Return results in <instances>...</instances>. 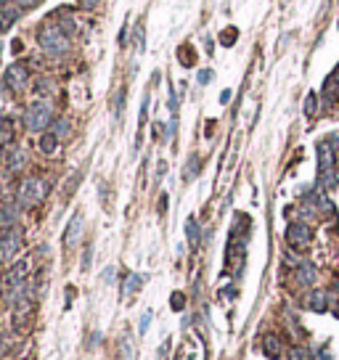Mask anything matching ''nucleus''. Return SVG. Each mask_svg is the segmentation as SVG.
<instances>
[{"instance_id": "obj_1", "label": "nucleus", "mask_w": 339, "mask_h": 360, "mask_svg": "<svg viewBox=\"0 0 339 360\" xmlns=\"http://www.w3.org/2000/svg\"><path fill=\"white\" fill-rule=\"evenodd\" d=\"M40 48L43 53H48L51 58H58L69 51V35L58 24H45L40 29Z\"/></svg>"}, {"instance_id": "obj_2", "label": "nucleus", "mask_w": 339, "mask_h": 360, "mask_svg": "<svg viewBox=\"0 0 339 360\" xmlns=\"http://www.w3.org/2000/svg\"><path fill=\"white\" fill-rule=\"evenodd\" d=\"M339 180V172L334 170V146L331 141L318 143V186L321 188H334Z\"/></svg>"}, {"instance_id": "obj_3", "label": "nucleus", "mask_w": 339, "mask_h": 360, "mask_svg": "<svg viewBox=\"0 0 339 360\" xmlns=\"http://www.w3.org/2000/svg\"><path fill=\"white\" fill-rule=\"evenodd\" d=\"M24 125L29 133H45L53 125V109L48 101H35L24 114Z\"/></svg>"}, {"instance_id": "obj_4", "label": "nucleus", "mask_w": 339, "mask_h": 360, "mask_svg": "<svg viewBox=\"0 0 339 360\" xmlns=\"http://www.w3.org/2000/svg\"><path fill=\"white\" fill-rule=\"evenodd\" d=\"M45 196H48V183H45L43 178H27V180L19 186L16 202H19V206L29 209V206L40 204Z\"/></svg>"}, {"instance_id": "obj_5", "label": "nucleus", "mask_w": 339, "mask_h": 360, "mask_svg": "<svg viewBox=\"0 0 339 360\" xmlns=\"http://www.w3.org/2000/svg\"><path fill=\"white\" fill-rule=\"evenodd\" d=\"M310 228H307L305 223H291L286 228V244L294 252H305L307 249V244H310Z\"/></svg>"}, {"instance_id": "obj_6", "label": "nucleus", "mask_w": 339, "mask_h": 360, "mask_svg": "<svg viewBox=\"0 0 339 360\" xmlns=\"http://www.w3.org/2000/svg\"><path fill=\"white\" fill-rule=\"evenodd\" d=\"M21 247V236L16 228H11V231H3V236H0V259H8L19 252Z\"/></svg>"}, {"instance_id": "obj_7", "label": "nucleus", "mask_w": 339, "mask_h": 360, "mask_svg": "<svg viewBox=\"0 0 339 360\" xmlns=\"http://www.w3.org/2000/svg\"><path fill=\"white\" fill-rule=\"evenodd\" d=\"M5 88L8 90H24L27 88V69L21 66V64H11L8 69H5Z\"/></svg>"}, {"instance_id": "obj_8", "label": "nucleus", "mask_w": 339, "mask_h": 360, "mask_svg": "<svg viewBox=\"0 0 339 360\" xmlns=\"http://www.w3.org/2000/svg\"><path fill=\"white\" fill-rule=\"evenodd\" d=\"M19 223V206L16 204H5L0 206V231H11Z\"/></svg>"}, {"instance_id": "obj_9", "label": "nucleus", "mask_w": 339, "mask_h": 360, "mask_svg": "<svg viewBox=\"0 0 339 360\" xmlns=\"http://www.w3.org/2000/svg\"><path fill=\"white\" fill-rule=\"evenodd\" d=\"M80 236H82V214H74V217L69 220V225H66L64 244L66 247H74V244L80 241Z\"/></svg>"}, {"instance_id": "obj_10", "label": "nucleus", "mask_w": 339, "mask_h": 360, "mask_svg": "<svg viewBox=\"0 0 339 360\" xmlns=\"http://www.w3.org/2000/svg\"><path fill=\"white\" fill-rule=\"evenodd\" d=\"M307 308H310L313 312H326L329 310V292H323V289L310 292V297H307Z\"/></svg>"}, {"instance_id": "obj_11", "label": "nucleus", "mask_w": 339, "mask_h": 360, "mask_svg": "<svg viewBox=\"0 0 339 360\" xmlns=\"http://www.w3.org/2000/svg\"><path fill=\"white\" fill-rule=\"evenodd\" d=\"M263 352H265V355L271 358V360H279L281 352H283L279 336H276V334H265V339H263Z\"/></svg>"}, {"instance_id": "obj_12", "label": "nucleus", "mask_w": 339, "mask_h": 360, "mask_svg": "<svg viewBox=\"0 0 339 360\" xmlns=\"http://www.w3.org/2000/svg\"><path fill=\"white\" fill-rule=\"evenodd\" d=\"M24 278H27V262H19V265L11 267V273H8V278H5V283H8V289H13V286L27 283Z\"/></svg>"}, {"instance_id": "obj_13", "label": "nucleus", "mask_w": 339, "mask_h": 360, "mask_svg": "<svg viewBox=\"0 0 339 360\" xmlns=\"http://www.w3.org/2000/svg\"><path fill=\"white\" fill-rule=\"evenodd\" d=\"M297 281H299V286H310V283H315V267L302 262L297 267Z\"/></svg>"}, {"instance_id": "obj_14", "label": "nucleus", "mask_w": 339, "mask_h": 360, "mask_svg": "<svg viewBox=\"0 0 339 360\" xmlns=\"http://www.w3.org/2000/svg\"><path fill=\"white\" fill-rule=\"evenodd\" d=\"M24 149H11V154H8V170L11 172H19L21 167H24Z\"/></svg>"}, {"instance_id": "obj_15", "label": "nucleus", "mask_w": 339, "mask_h": 360, "mask_svg": "<svg viewBox=\"0 0 339 360\" xmlns=\"http://www.w3.org/2000/svg\"><path fill=\"white\" fill-rule=\"evenodd\" d=\"M19 16H21V8H5L3 16H0V32H5V29H8Z\"/></svg>"}, {"instance_id": "obj_16", "label": "nucleus", "mask_w": 339, "mask_h": 360, "mask_svg": "<svg viewBox=\"0 0 339 360\" xmlns=\"http://www.w3.org/2000/svg\"><path fill=\"white\" fill-rule=\"evenodd\" d=\"M186 236H188L191 249H196V247H199V225H196V220H194V217H188V220H186Z\"/></svg>"}, {"instance_id": "obj_17", "label": "nucleus", "mask_w": 339, "mask_h": 360, "mask_svg": "<svg viewBox=\"0 0 339 360\" xmlns=\"http://www.w3.org/2000/svg\"><path fill=\"white\" fill-rule=\"evenodd\" d=\"M56 146H58V138L53 133H43V138H40V151L43 154H53Z\"/></svg>"}, {"instance_id": "obj_18", "label": "nucleus", "mask_w": 339, "mask_h": 360, "mask_svg": "<svg viewBox=\"0 0 339 360\" xmlns=\"http://www.w3.org/2000/svg\"><path fill=\"white\" fill-rule=\"evenodd\" d=\"M51 127H53L51 133L56 135L58 141H64V138L69 135V127H72V125H69V119H64V117H61V119H53V125H51Z\"/></svg>"}, {"instance_id": "obj_19", "label": "nucleus", "mask_w": 339, "mask_h": 360, "mask_svg": "<svg viewBox=\"0 0 339 360\" xmlns=\"http://www.w3.org/2000/svg\"><path fill=\"white\" fill-rule=\"evenodd\" d=\"M141 286H143V275L141 273H130L127 281H125V294H135Z\"/></svg>"}, {"instance_id": "obj_20", "label": "nucleus", "mask_w": 339, "mask_h": 360, "mask_svg": "<svg viewBox=\"0 0 339 360\" xmlns=\"http://www.w3.org/2000/svg\"><path fill=\"white\" fill-rule=\"evenodd\" d=\"M196 175H199V156L194 154V156L188 159V164H186V172H183V178L191 180V178H196Z\"/></svg>"}, {"instance_id": "obj_21", "label": "nucleus", "mask_w": 339, "mask_h": 360, "mask_svg": "<svg viewBox=\"0 0 339 360\" xmlns=\"http://www.w3.org/2000/svg\"><path fill=\"white\" fill-rule=\"evenodd\" d=\"M133 43H135V51L141 53L143 51V21L135 24V35H133Z\"/></svg>"}, {"instance_id": "obj_22", "label": "nucleus", "mask_w": 339, "mask_h": 360, "mask_svg": "<svg viewBox=\"0 0 339 360\" xmlns=\"http://www.w3.org/2000/svg\"><path fill=\"white\" fill-rule=\"evenodd\" d=\"M11 138V130H8V122H5V117L0 114V143H5Z\"/></svg>"}, {"instance_id": "obj_23", "label": "nucleus", "mask_w": 339, "mask_h": 360, "mask_svg": "<svg viewBox=\"0 0 339 360\" xmlns=\"http://www.w3.org/2000/svg\"><path fill=\"white\" fill-rule=\"evenodd\" d=\"M313 114H315V93L305 98V117H313Z\"/></svg>"}, {"instance_id": "obj_24", "label": "nucleus", "mask_w": 339, "mask_h": 360, "mask_svg": "<svg viewBox=\"0 0 339 360\" xmlns=\"http://www.w3.org/2000/svg\"><path fill=\"white\" fill-rule=\"evenodd\" d=\"M236 37H238V32H236V29H226L220 40H223V45H233V43H236Z\"/></svg>"}, {"instance_id": "obj_25", "label": "nucleus", "mask_w": 339, "mask_h": 360, "mask_svg": "<svg viewBox=\"0 0 339 360\" xmlns=\"http://www.w3.org/2000/svg\"><path fill=\"white\" fill-rule=\"evenodd\" d=\"M58 27H61V29H64V32H66V35H72V32H74V21H72V19H69V16H66V19H61V24H58Z\"/></svg>"}, {"instance_id": "obj_26", "label": "nucleus", "mask_w": 339, "mask_h": 360, "mask_svg": "<svg viewBox=\"0 0 339 360\" xmlns=\"http://www.w3.org/2000/svg\"><path fill=\"white\" fill-rule=\"evenodd\" d=\"M98 3H101V0H80V8L93 11V8H98Z\"/></svg>"}, {"instance_id": "obj_27", "label": "nucleus", "mask_w": 339, "mask_h": 360, "mask_svg": "<svg viewBox=\"0 0 339 360\" xmlns=\"http://www.w3.org/2000/svg\"><path fill=\"white\" fill-rule=\"evenodd\" d=\"M210 80H212V72H210V69H202V72H199V82H202V85H207Z\"/></svg>"}, {"instance_id": "obj_28", "label": "nucleus", "mask_w": 339, "mask_h": 360, "mask_svg": "<svg viewBox=\"0 0 339 360\" xmlns=\"http://www.w3.org/2000/svg\"><path fill=\"white\" fill-rule=\"evenodd\" d=\"M37 5V0H16V8H32Z\"/></svg>"}, {"instance_id": "obj_29", "label": "nucleus", "mask_w": 339, "mask_h": 360, "mask_svg": "<svg viewBox=\"0 0 339 360\" xmlns=\"http://www.w3.org/2000/svg\"><path fill=\"white\" fill-rule=\"evenodd\" d=\"M149 323H151V312H146V315L141 318V334L146 331V328H149Z\"/></svg>"}, {"instance_id": "obj_30", "label": "nucleus", "mask_w": 339, "mask_h": 360, "mask_svg": "<svg viewBox=\"0 0 339 360\" xmlns=\"http://www.w3.org/2000/svg\"><path fill=\"white\" fill-rule=\"evenodd\" d=\"M104 281L106 283H114V267H106V270H104Z\"/></svg>"}, {"instance_id": "obj_31", "label": "nucleus", "mask_w": 339, "mask_h": 360, "mask_svg": "<svg viewBox=\"0 0 339 360\" xmlns=\"http://www.w3.org/2000/svg\"><path fill=\"white\" fill-rule=\"evenodd\" d=\"M318 360H334V358H331V352H329V347H321V352H318Z\"/></svg>"}, {"instance_id": "obj_32", "label": "nucleus", "mask_w": 339, "mask_h": 360, "mask_svg": "<svg viewBox=\"0 0 339 360\" xmlns=\"http://www.w3.org/2000/svg\"><path fill=\"white\" fill-rule=\"evenodd\" d=\"M172 308H175V310L183 308V294H175V297H172Z\"/></svg>"}, {"instance_id": "obj_33", "label": "nucleus", "mask_w": 339, "mask_h": 360, "mask_svg": "<svg viewBox=\"0 0 339 360\" xmlns=\"http://www.w3.org/2000/svg\"><path fill=\"white\" fill-rule=\"evenodd\" d=\"M305 355H302V350H294V352H291V355H289V360H302Z\"/></svg>"}, {"instance_id": "obj_34", "label": "nucleus", "mask_w": 339, "mask_h": 360, "mask_svg": "<svg viewBox=\"0 0 339 360\" xmlns=\"http://www.w3.org/2000/svg\"><path fill=\"white\" fill-rule=\"evenodd\" d=\"M125 37H127V27H122V32H119V43L125 45Z\"/></svg>"}, {"instance_id": "obj_35", "label": "nucleus", "mask_w": 339, "mask_h": 360, "mask_svg": "<svg viewBox=\"0 0 339 360\" xmlns=\"http://www.w3.org/2000/svg\"><path fill=\"white\" fill-rule=\"evenodd\" d=\"M228 98H230V90H223V96H220V101H223V103H228Z\"/></svg>"}, {"instance_id": "obj_36", "label": "nucleus", "mask_w": 339, "mask_h": 360, "mask_svg": "<svg viewBox=\"0 0 339 360\" xmlns=\"http://www.w3.org/2000/svg\"><path fill=\"white\" fill-rule=\"evenodd\" d=\"M286 3H289V0H286Z\"/></svg>"}]
</instances>
